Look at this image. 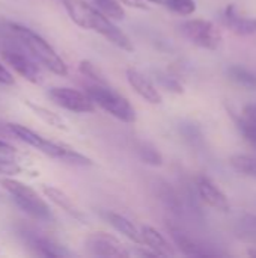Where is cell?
I'll return each mask as SVG.
<instances>
[{
	"label": "cell",
	"mask_w": 256,
	"mask_h": 258,
	"mask_svg": "<svg viewBox=\"0 0 256 258\" xmlns=\"http://www.w3.org/2000/svg\"><path fill=\"white\" fill-rule=\"evenodd\" d=\"M65 11L69 18L81 29L94 30L104 36L109 42L121 50L133 51L134 45L127 33H124L109 17H106L100 9L89 5L84 0H63Z\"/></svg>",
	"instance_id": "obj_1"
},
{
	"label": "cell",
	"mask_w": 256,
	"mask_h": 258,
	"mask_svg": "<svg viewBox=\"0 0 256 258\" xmlns=\"http://www.w3.org/2000/svg\"><path fill=\"white\" fill-rule=\"evenodd\" d=\"M6 128L18 141H21V142L33 147L39 153H42V154L54 159V160H59V162L72 165V166H81V168H86V166H92L94 165L92 159H89L88 156L78 153L77 150L71 148L69 145L60 144V142H54V141H50V139H45L44 136H41L36 132L27 128L26 125L17 124V122H8L6 124Z\"/></svg>",
	"instance_id": "obj_2"
},
{
	"label": "cell",
	"mask_w": 256,
	"mask_h": 258,
	"mask_svg": "<svg viewBox=\"0 0 256 258\" xmlns=\"http://www.w3.org/2000/svg\"><path fill=\"white\" fill-rule=\"evenodd\" d=\"M8 26L14 36L26 47V50L32 54L33 59L41 62L56 76H68V65L65 63V60L39 33L18 23H8Z\"/></svg>",
	"instance_id": "obj_3"
},
{
	"label": "cell",
	"mask_w": 256,
	"mask_h": 258,
	"mask_svg": "<svg viewBox=\"0 0 256 258\" xmlns=\"http://www.w3.org/2000/svg\"><path fill=\"white\" fill-rule=\"evenodd\" d=\"M0 186L11 195L14 203L29 216L38 221H51L53 213L48 204L39 197V194L23 181L14 178H0Z\"/></svg>",
	"instance_id": "obj_4"
},
{
	"label": "cell",
	"mask_w": 256,
	"mask_h": 258,
	"mask_svg": "<svg viewBox=\"0 0 256 258\" xmlns=\"http://www.w3.org/2000/svg\"><path fill=\"white\" fill-rule=\"evenodd\" d=\"M86 94L91 97V100L95 103V106L101 107L103 110H106L109 115L115 116L116 119L127 122V124L136 122L137 113H136V109L133 107V104L128 101V98L115 92L107 85L95 83L92 86H88Z\"/></svg>",
	"instance_id": "obj_5"
},
{
	"label": "cell",
	"mask_w": 256,
	"mask_h": 258,
	"mask_svg": "<svg viewBox=\"0 0 256 258\" xmlns=\"http://www.w3.org/2000/svg\"><path fill=\"white\" fill-rule=\"evenodd\" d=\"M181 30L186 35L187 39H190L193 44L207 48V50H216L222 44V33L208 20L195 18L187 20L181 24Z\"/></svg>",
	"instance_id": "obj_6"
},
{
	"label": "cell",
	"mask_w": 256,
	"mask_h": 258,
	"mask_svg": "<svg viewBox=\"0 0 256 258\" xmlns=\"http://www.w3.org/2000/svg\"><path fill=\"white\" fill-rule=\"evenodd\" d=\"M48 97L59 107L74 113H92L95 112L97 107L86 92H81L74 88H66V86L50 88Z\"/></svg>",
	"instance_id": "obj_7"
},
{
	"label": "cell",
	"mask_w": 256,
	"mask_h": 258,
	"mask_svg": "<svg viewBox=\"0 0 256 258\" xmlns=\"http://www.w3.org/2000/svg\"><path fill=\"white\" fill-rule=\"evenodd\" d=\"M84 248L88 249L91 255H95V257H130V252L127 251L124 243L118 237L104 231H97V233L89 234L84 240Z\"/></svg>",
	"instance_id": "obj_8"
},
{
	"label": "cell",
	"mask_w": 256,
	"mask_h": 258,
	"mask_svg": "<svg viewBox=\"0 0 256 258\" xmlns=\"http://www.w3.org/2000/svg\"><path fill=\"white\" fill-rule=\"evenodd\" d=\"M2 59L18 76H21L23 79H26L32 85H42L44 74H42L41 68L36 65V62L32 60L29 56H24L23 53L14 51V50H3L2 51Z\"/></svg>",
	"instance_id": "obj_9"
},
{
	"label": "cell",
	"mask_w": 256,
	"mask_h": 258,
	"mask_svg": "<svg viewBox=\"0 0 256 258\" xmlns=\"http://www.w3.org/2000/svg\"><path fill=\"white\" fill-rule=\"evenodd\" d=\"M196 189L201 197V200L210 206L214 210L228 213L231 210V203L228 197L205 175H198L196 177Z\"/></svg>",
	"instance_id": "obj_10"
},
{
	"label": "cell",
	"mask_w": 256,
	"mask_h": 258,
	"mask_svg": "<svg viewBox=\"0 0 256 258\" xmlns=\"http://www.w3.org/2000/svg\"><path fill=\"white\" fill-rule=\"evenodd\" d=\"M125 76H127L130 86L134 89V92H137L146 103H149V104L161 103V94L143 73H140L139 70L131 67V68H127Z\"/></svg>",
	"instance_id": "obj_11"
},
{
	"label": "cell",
	"mask_w": 256,
	"mask_h": 258,
	"mask_svg": "<svg viewBox=\"0 0 256 258\" xmlns=\"http://www.w3.org/2000/svg\"><path fill=\"white\" fill-rule=\"evenodd\" d=\"M223 24H226L234 33L240 35V36H250L256 35V18L247 17L243 12L238 11L237 6L229 5L225 11H223V17H222Z\"/></svg>",
	"instance_id": "obj_12"
},
{
	"label": "cell",
	"mask_w": 256,
	"mask_h": 258,
	"mask_svg": "<svg viewBox=\"0 0 256 258\" xmlns=\"http://www.w3.org/2000/svg\"><path fill=\"white\" fill-rule=\"evenodd\" d=\"M42 194L45 195V198H48L54 206H57L59 209H62L65 213H68L71 218H74L75 221L81 222V224H86V216L84 213L81 212V209L72 201V198L69 195H66L63 190H60L59 187H54V186H47V184H42Z\"/></svg>",
	"instance_id": "obj_13"
},
{
	"label": "cell",
	"mask_w": 256,
	"mask_h": 258,
	"mask_svg": "<svg viewBox=\"0 0 256 258\" xmlns=\"http://www.w3.org/2000/svg\"><path fill=\"white\" fill-rule=\"evenodd\" d=\"M140 234L143 239V245L151 248V251L155 252L157 257H172L175 254L174 248L166 240V237L161 233H158L155 228L145 225L140 228Z\"/></svg>",
	"instance_id": "obj_14"
},
{
	"label": "cell",
	"mask_w": 256,
	"mask_h": 258,
	"mask_svg": "<svg viewBox=\"0 0 256 258\" xmlns=\"http://www.w3.org/2000/svg\"><path fill=\"white\" fill-rule=\"evenodd\" d=\"M169 233L170 237L175 243V246H178V249L186 254V255H192V257H201V255H207V252L186 233L183 231L180 227L175 225H169Z\"/></svg>",
	"instance_id": "obj_15"
},
{
	"label": "cell",
	"mask_w": 256,
	"mask_h": 258,
	"mask_svg": "<svg viewBox=\"0 0 256 258\" xmlns=\"http://www.w3.org/2000/svg\"><path fill=\"white\" fill-rule=\"evenodd\" d=\"M107 219L110 222V225L121 234H124L125 237H128L131 242L137 243V245H143V239H142V234H140V230L125 216L119 215V213H115V212H110L107 213Z\"/></svg>",
	"instance_id": "obj_16"
},
{
	"label": "cell",
	"mask_w": 256,
	"mask_h": 258,
	"mask_svg": "<svg viewBox=\"0 0 256 258\" xmlns=\"http://www.w3.org/2000/svg\"><path fill=\"white\" fill-rule=\"evenodd\" d=\"M24 104H26L38 118H41L45 124H48V125L57 128V130H63V132L68 130V125H66V122L63 121V118L59 116L57 113H54L53 110H50V109H47V107H44V106H39V104H36V103H32L30 100H24Z\"/></svg>",
	"instance_id": "obj_17"
},
{
	"label": "cell",
	"mask_w": 256,
	"mask_h": 258,
	"mask_svg": "<svg viewBox=\"0 0 256 258\" xmlns=\"http://www.w3.org/2000/svg\"><path fill=\"white\" fill-rule=\"evenodd\" d=\"M228 76L232 82L247 89H256V73L243 65H231L228 68Z\"/></svg>",
	"instance_id": "obj_18"
},
{
	"label": "cell",
	"mask_w": 256,
	"mask_h": 258,
	"mask_svg": "<svg viewBox=\"0 0 256 258\" xmlns=\"http://www.w3.org/2000/svg\"><path fill=\"white\" fill-rule=\"evenodd\" d=\"M229 163L237 172L256 178V157H253V156L235 154L229 159Z\"/></svg>",
	"instance_id": "obj_19"
},
{
	"label": "cell",
	"mask_w": 256,
	"mask_h": 258,
	"mask_svg": "<svg viewBox=\"0 0 256 258\" xmlns=\"http://www.w3.org/2000/svg\"><path fill=\"white\" fill-rule=\"evenodd\" d=\"M97 9H100L110 20H122L125 17V11L119 0H94Z\"/></svg>",
	"instance_id": "obj_20"
},
{
	"label": "cell",
	"mask_w": 256,
	"mask_h": 258,
	"mask_svg": "<svg viewBox=\"0 0 256 258\" xmlns=\"http://www.w3.org/2000/svg\"><path fill=\"white\" fill-rule=\"evenodd\" d=\"M78 71L84 76V77H89L91 80H94L95 83H100V85H107V79L104 76V73L91 60L88 59H83L80 60L78 63Z\"/></svg>",
	"instance_id": "obj_21"
},
{
	"label": "cell",
	"mask_w": 256,
	"mask_h": 258,
	"mask_svg": "<svg viewBox=\"0 0 256 258\" xmlns=\"http://www.w3.org/2000/svg\"><path fill=\"white\" fill-rule=\"evenodd\" d=\"M36 251L44 255V257H62V255H68L66 251H63L62 246L56 245L54 242L51 240H47V239H36L33 242Z\"/></svg>",
	"instance_id": "obj_22"
},
{
	"label": "cell",
	"mask_w": 256,
	"mask_h": 258,
	"mask_svg": "<svg viewBox=\"0 0 256 258\" xmlns=\"http://www.w3.org/2000/svg\"><path fill=\"white\" fill-rule=\"evenodd\" d=\"M231 116L234 118V121H235V124H237L238 130L241 132V135L244 136V139H246L249 144H252V145L256 148V124L255 122L249 121V119H247V118H244V116H235L232 112H231Z\"/></svg>",
	"instance_id": "obj_23"
},
{
	"label": "cell",
	"mask_w": 256,
	"mask_h": 258,
	"mask_svg": "<svg viewBox=\"0 0 256 258\" xmlns=\"http://www.w3.org/2000/svg\"><path fill=\"white\" fill-rule=\"evenodd\" d=\"M163 5L180 15H192L196 11L195 0H163Z\"/></svg>",
	"instance_id": "obj_24"
},
{
	"label": "cell",
	"mask_w": 256,
	"mask_h": 258,
	"mask_svg": "<svg viewBox=\"0 0 256 258\" xmlns=\"http://www.w3.org/2000/svg\"><path fill=\"white\" fill-rule=\"evenodd\" d=\"M21 172H23V168L17 159L0 156V175H18Z\"/></svg>",
	"instance_id": "obj_25"
},
{
	"label": "cell",
	"mask_w": 256,
	"mask_h": 258,
	"mask_svg": "<svg viewBox=\"0 0 256 258\" xmlns=\"http://www.w3.org/2000/svg\"><path fill=\"white\" fill-rule=\"evenodd\" d=\"M140 157L145 163L152 165V166H160L163 163V157L158 153V150H155L154 147L145 145L140 148Z\"/></svg>",
	"instance_id": "obj_26"
},
{
	"label": "cell",
	"mask_w": 256,
	"mask_h": 258,
	"mask_svg": "<svg viewBox=\"0 0 256 258\" xmlns=\"http://www.w3.org/2000/svg\"><path fill=\"white\" fill-rule=\"evenodd\" d=\"M0 156L2 157H9V159H17L20 156V153L14 145H11L6 141L0 139Z\"/></svg>",
	"instance_id": "obj_27"
},
{
	"label": "cell",
	"mask_w": 256,
	"mask_h": 258,
	"mask_svg": "<svg viewBox=\"0 0 256 258\" xmlns=\"http://www.w3.org/2000/svg\"><path fill=\"white\" fill-rule=\"evenodd\" d=\"M14 83H15V79H14L12 73L0 62V85H8V86H11V85H14Z\"/></svg>",
	"instance_id": "obj_28"
},
{
	"label": "cell",
	"mask_w": 256,
	"mask_h": 258,
	"mask_svg": "<svg viewBox=\"0 0 256 258\" xmlns=\"http://www.w3.org/2000/svg\"><path fill=\"white\" fill-rule=\"evenodd\" d=\"M243 116L256 124V104H249L243 109Z\"/></svg>",
	"instance_id": "obj_29"
},
{
	"label": "cell",
	"mask_w": 256,
	"mask_h": 258,
	"mask_svg": "<svg viewBox=\"0 0 256 258\" xmlns=\"http://www.w3.org/2000/svg\"><path fill=\"white\" fill-rule=\"evenodd\" d=\"M121 3H124V5H127V6H130V8H137V9H148V6L146 5H143V2L142 0H119Z\"/></svg>",
	"instance_id": "obj_30"
},
{
	"label": "cell",
	"mask_w": 256,
	"mask_h": 258,
	"mask_svg": "<svg viewBox=\"0 0 256 258\" xmlns=\"http://www.w3.org/2000/svg\"><path fill=\"white\" fill-rule=\"evenodd\" d=\"M247 255H250V257H256V246L253 249H247Z\"/></svg>",
	"instance_id": "obj_31"
},
{
	"label": "cell",
	"mask_w": 256,
	"mask_h": 258,
	"mask_svg": "<svg viewBox=\"0 0 256 258\" xmlns=\"http://www.w3.org/2000/svg\"><path fill=\"white\" fill-rule=\"evenodd\" d=\"M146 2H151V3H158V5H161V3H163V0H146Z\"/></svg>",
	"instance_id": "obj_32"
}]
</instances>
